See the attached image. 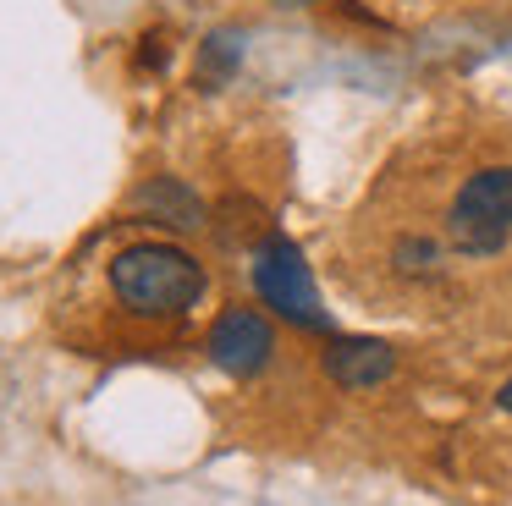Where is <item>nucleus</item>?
<instances>
[{"instance_id": "39448f33", "label": "nucleus", "mask_w": 512, "mask_h": 506, "mask_svg": "<svg viewBox=\"0 0 512 506\" xmlns=\"http://www.w3.org/2000/svg\"><path fill=\"white\" fill-rule=\"evenodd\" d=\"M133 215L149 226L171 231V237H188V231H210V204L199 198V187L182 182V176H149L133 193Z\"/></svg>"}, {"instance_id": "ddd939ff", "label": "nucleus", "mask_w": 512, "mask_h": 506, "mask_svg": "<svg viewBox=\"0 0 512 506\" xmlns=\"http://www.w3.org/2000/svg\"><path fill=\"white\" fill-rule=\"evenodd\" d=\"M270 6H314V0H270Z\"/></svg>"}, {"instance_id": "f03ea898", "label": "nucleus", "mask_w": 512, "mask_h": 506, "mask_svg": "<svg viewBox=\"0 0 512 506\" xmlns=\"http://www.w3.org/2000/svg\"><path fill=\"white\" fill-rule=\"evenodd\" d=\"M446 242L463 259H490L512 242V165H479L446 204Z\"/></svg>"}, {"instance_id": "7ed1b4c3", "label": "nucleus", "mask_w": 512, "mask_h": 506, "mask_svg": "<svg viewBox=\"0 0 512 506\" xmlns=\"http://www.w3.org/2000/svg\"><path fill=\"white\" fill-rule=\"evenodd\" d=\"M248 275H254L259 303L276 308L287 325L314 330V336L331 330V314L320 308V292H314V275H309V264H303V248L287 231H265V237L248 248Z\"/></svg>"}, {"instance_id": "f257e3e1", "label": "nucleus", "mask_w": 512, "mask_h": 506, "mask_svg": "<svg viewBox=\"0 0 512 506\" xmlns=\"http://www.w3.org/2000/svg\"><path fill=\"white\" fill-rule=\"evenodd\" d=\"M105 281L133 319H182L210 292V270L171 237H144L116 248L105 264Z\"/></svg>"}, {"instance_id": "20e7f679", "label": "nucleus", "mask_w": 512, "mask_h": 506, "mask_svg": "<svg viewBox=\"0 0 512 506\" xmlns=\"http://www.w3.org/2000/svg\"><path fill=\"white\" fill-rule=\"evenodd\" d=\"M204 352H210V363L221 374H232V380H259V374L276 363L281 341H276V325H270L259 308L232 303V308H221V314L210 319Z\"/></svg>"}, {"instance_id": "6e6552de", "label": "nucleus", "mask_w": 512, "mask_h": 506, "mask_svg": "<svg viewBox=\"0 0 512 506\" xmlns=\"http://www.w3.org/2000/svg\"><path fill=\"white\" fill-rule=\"evenodd\" d=\"M237 66H243V33H237V28H215V33H204V44H199L193 83H199L204 94H221V88L237 77Z\"/></svg>"}, {"instance_id": "f8f14e48", "label": "nucleus", "mask_w": 512, "mask_h": 506, "mask_svg": "<svg viewBox=\"0 0 512 506\" xmlns=\"http://www.w3.org/2000/svg\"><path fill=\"white\" fill-rule=\"evenodd\" d=\"M496 407H501V413H512V380H501V391H496Z\"/></svg>"}, {"instance_id": "0eeeda50", "label": "nucleus", "mask_w": 512, "mask_h": 506, "mask_svg": "<svg viewBox=\"0 0 512 506\" xmlns=\"http://www.w3.org/2000/svg\"><path fill=\"white\" fill-rule=\"evenodd\" d=\"M386 270L408 286H435L446 275V242L430 231H397L386 248Z\"/></svg>"}, {"instance_id": "9d476101", "label": "nucleus", "mask_w": 512, "mask_h": 506, "mask_svg": "<svg viewBox=\"0 0 512 506\" xmlns=\"http://www.w3.org/2000/svg\"><path fill=\"white\" fill-rule=\"evenodd\" d=\"M133 66H138V72H166V66H171V33L166 28H149L144 39H138V50H133Z\"/></svg>"}, {"instance_id": "9b49d317", "label": "nucleus", "mask_w": 512, "mask_h": 506, "mask_svg": "<svg viewBox=\"0 0 512 506\" xmlns=\"http://www.w3.org/2000/svg\"><path fill=\"white\" fill-rule=\"evenodd\" d=\"M336 11H347L353 22H369V28H386V17H380V11H364L358 0H336Z\"/></svg>"}, {"instance_id": "423d86ee", "label": "nucleus", "mask_w": 512, "mask_h": 506, "mask_svg": "<svg viewBox=\"0 0 512 506\" xmlns=\"http://www.w3.org/2000/svg\"><path fill=\"white\" fill-rule=\"evenodd\" d=\"M320 369L342 391H380L397 374V352L375 336H331L320 352Z\"/></svg>"}, {"instance_id": "1a4fd4ad", "label": "nucleus", "mask_w": 512, "mask_h": 506, "mask_svg": "<svg viewBox=\"0 0 512 506\" xmlns=\"http://www.w3.org/2000/svg\"><path fill=\"white\" fill-rule=\"evenodd\" d=\"M210 231L221 242H232V248H254L265 231H276L270 226V215L254 204V198H243V193H232V198H221V204L210 209Z\"/></svg>"}]
</instances>
